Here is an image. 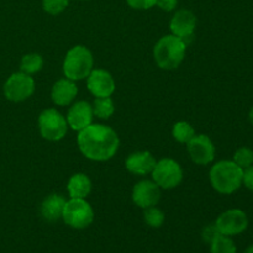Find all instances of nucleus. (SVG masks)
<instances>
[{"mask_svg": "<svg viewBox=\"0 0 253 253\" xmlns=\"http://www.w3.org/2000/svg\"><path fill=\"white\" fill-rule=\"evenodd\" d=\"M114 111H115V106H114L110 96L109 98H96L95 101H94L93 113L98 118L106 120V119L113 115Z\"/></svg>", "mask_w": 253, "mask_h": 253, "instance_id": "4be33fe9", "label": "nucleus"}, {"mask_svg": "<svg viewBox=\"0 0 253 253\" xmlns=\"http://www.w3.org/2000/svg\"><path fill=\"white\" fill-rule=\"evenodd\" d=\"M62 219L72 229L83 230L94 221V210L85 199L71 198L64 205Z\"/></svg>", "mask_w": 253, "mask_h": 253, "instance_id": "39448f33", "label": "nucleus"}, {"mask_svg": "<svg viewBox=\"0 0 253 253\" xmlns=\"http://www.w3.org/2000/svg\"><path fill=\"white\" fill-rule=\"evenodd\" d=\"M79 151L86 158L96 162H104L118 152L119 136L115 131L103 124H90L79 131L77 136Z\"/></svg>", "mask_w": 253, "mask_h": 253, "instance_id": "f257e3e1", "label": "nucleus"}, {"mask_svg": "<svg viewBox=\"0 0 253 253\" xmlns=\"http://www.w3.org/2000/svg\"><path fill=\"white\" fill-rule=\"evenodd\" d=\"M127 5L136 10H148L156 6L157 0H126Z\"/></svg>", "mask_w": 253, "mask_h": 253, "instance_id": "a878e982", "label": "nucleus"}, {"mask_svg": "<svg viewBox=\"0 0 253 253\" xmlns=\"http://www.w3.org/2000/svg\"><path fill=\"white\" fill-rule=\"evenodd\" d=\"M209 245L210 253H237L234 240L226 235L219 234Z\"/></svg>", "mask_w": 253, "mask_h": 253, "instance_id": "6ab92c4d", "label": "nucleus"}, {"mask_svg": "<svg viewBox=\"0 0 253 253\" xmlns=\"http://www.w3.org/2000/svg\"><path fill=\"white\" fill-rule=\"evenodd\" d=\"M165 219L166 217L162 210H160L156 207L147 208L143 211V220H145V222L148 226L153 227V229H158V227L162 226Z\"/></svg>", "mask_w": 253, "mask_h": 253, "instance_id": "5701e85b", "label": "nucleus"}, {"mask_svg": "<svg viewBox=\"0 0 253 253\" xmlns=\"http://www.w3.org/2000/svg\"><path fill=\"white\" fill-rule=\"evenodd\" d=\"M234 162L242 169L253 165V151L249 147H241L235 152Z\"/></svg>", "mask_w": 253, "mask_h": 253, "instance_id": "b1692460", "label": "nucleus"}, {"mask_svg": "<svg viewBox=\"0 0 253 253\" xmlns=\"http://www.w3.org/2000/svg\"><path fill=\"white\" fill-rule=\"evenodd\" d=\"M77 94H78V88L76 83L68 78H62L57 81L52 86L51 91L52 100L56 105L59 106L69 105L74 100Z\"/></svg>", "mask_w": 253, "mask_h": 253, "instance_id": "dca6fc26", "label": "nucleus"}, {"mask_svg": "<svg viewBox=\"0 0 253 253\" xmlns=\"http://www.w3.org/2000/svg\"><path fill=\"white\" fill-rule=\"evenodd\" d=\"M35 91V81L30 74L24 72H16L12 73L7 78L4 85V94L7 100L20 103L34 94Z\"/></svg>", "mask_w": 253, "mask_h": 253, "instance_id": "6e6552de", "label": "nucleus"}, {"mask_svg": "<svg viewBox=\"0 0 253 253\" xmlns=\"http://www.w3.org/2000/svg\"><path fill=\"white\" fill-rule=\"evenodd\" d=\"M67 200L59 194H51L42 202L41 215L46 221L54 222L62 219L64 205Z\"/></svg>", "mask_w": 253, "mask_h": 253, "instance_id": "f3484780", "label": "nucleus"}, {"mask_svg": "<svg viewBox=\"0 0 253 253\" xmlns=\"http://www.w3.org/2000/svg\"><path fill=\"white\" fill-rule=\"evenodd\" d=\"M93 106L88 101H77L69 108L67 114V124L73 131H82L93 121Z\"/></svg>", "mask_w": 253, "mask_h": 253, "instance_id": "4468645a", "label": "nucleus"}, {"mask_svg": "<svg viewBox=\"0 0 253 253\" xmlns=\"http://www.w3.org/2000/svg\"><path fill=\"white\" fill-rule=\"evenodd\" d=\"M244 253H253V245H251V246L247 247V249L245 250Z\"/></svg>", "mask_w": 253, "mask_h": 253, "instance_id": "7c9ffc66", "label": "nucleus"}, {"mask_svg": "<svg viewBox=\"0 0 253 253\" xmlns=\"http://www.w3.org/2000/svg\"><path fill=\"white\" fill-rule=\"evenodd\" d=\"M156 166V160L148 151L133 152L126 158L125 167L128 172L137 175H146L152 173Z\"/></svg>", "mask_w": 253, "mask_h": 253, "instance_id": "2eb2a0df", "label": "nucleus"}, {"mask_svg": "<svg viewBox=\"0 0 253 253\" xmlns=\"http://www.w3.org/2000/svg\"><path fill=\"white\" fill-rule=\"evenodd\" d=\"M39 130L47 141H59L66 136L68 130L67 119L56 109H46L39 116Z\"/></svg>", "mask_w": 253, "mask_h": 253, "instance_id": "423d86ee", "label": "nucleus"}, {"mask_svg": "<svg viewBox=\"0 0 253 253\" xmlns=\"http://www.w3.org/2000/svg\"><path fill=\"white\" fill-rule=\"evenodd\" d=\"M69 197L77 198V199H85L91 192V180L90 178L83 173H77L72 175L68 180Z\"/></svg>", "mask_w": 253, "mask_h": 253, "instance_id": "a211bd4d", "label": "nucleus"}, {"mask_svg": "<svg viewBox=\"0 0 253 253\" xmlns=\"http://www.w3.org/2000/svg\"><path fill=\"white\" fill-rule=\"evenodd\" d=\"M69 0H42V6L46 12L51 15H58L67 9Z\"/></svg>", "mask_w": 253, "mask_h": 253, "instance_id": "393cba45", "label": "nucleus"}, {"mask_svg": "<svg viewBox=\"0 0 253 253\" xmlns=\"http://www.w3.org/2000/svg\"><path fill=\"white\" fill-rule=\"evenodd\" d=\"M169 27L173 35L182 39L185 44H188V42L193 39L197 27V17L189 10H179L170 20Z\"/></svg>", "mask_w": 253, "mask_h": 253, "instance_id": "f8f14e48", "label": "nucleus"}, {"mask_svg": "<svg viewBox=\"0 0 253 253\" xmlns=\"http://www.w3.org/2000/svg\"><path fill=\"white\" fill-rule=\"evenodd\" d=\"M244 169L234 161H220L215 163L209 173L210 183L216 192L232 194L242 185Z\"/></svg>", "mask_w": 253, "mask_h": 253, "instance_id": "7ed1b4c3", "label": "nucleus"}, {"mask_svg": "<svg viewBox=\"0 0 253 253\" xmlns=\"http://www.w3.org/2000/svg\"><path fill=\"white\" fill-rule=\"evenodd\" d=\"M219 234H220V232L217 231L215 224H212V225H208V226H205L204 229H203L202 237H203V240H204L205 242L210 244V242H211L212 240H214L215 237H216Z\"/></svg>", "mask_w": 253, "mask_h": 253, "instance_id": "bb28decb", "label": "nucleus"}, {"mask_svg": "<svg viewBox=\"0 0 253 253\" xmlns=\"http://www.w3.org/2000/svg\"><path fill=\"white\" fill-rule=\"evenodd\" d=\"M152 179L162 189H173L183 180V169L177 161L172 158H162L156 162L152 170Z\"/></svg>", "mask_w": 253, "mask_h": 253, "instance_id": "0eeeda50", "label": "nucleus"}, {"mask_svg": "<svg viewBox=\"0 0 253 253\" xmlns=\"http://www.w3.org/2000/svg\"><path fill=\"white\" fill-rule=\"evenodd\" d=\"M86 79V86L95 98H109L115 91V81L105 69H93Z\"/></svg>", "mask_w": 253, "mask_h": 253, "instance_id": "9b49d317", "label": "nucleus"}, {"mask_svg": "<svg viewBox=\"0 0 253 253\" xmlns=\"http://www.w3.org/2000/svg\"><path fill=\"white\" fill-rule=\"evenodd\" d=\"M43 67V58L37 53H29L22 57L21 63H20V69L26 74H34L41 71Z\"/></svg>", "mask_w": 253, "mask_h": 253, "instance_id": "aec40b11", "label": "nucleus"}, {"mask_svg": "<svg viewBox=\"0 0 253 253\" xmlns=\"http://www.w3.org/2000/svg\"><path fill=\"white\" fill-rule=\"evenodd\" d=\"M242 184H245V187H246L247 189L252 190L253 192V165L244 169V175H242Z\"/></svg>", "mask_w": 253, "mask_h": 253, "instance_id": "cd10ccee", "label": "nucleus"}, {"mask_svg": "<svg viewBox=\"0 0 253 253\" xmlns=\"http://www.w3.org/2000/svg\"><path fill=\"white\" fill-rule=\"evenodd\" d=\"M156 5H157L161 10H163V11L169 12L173 11V10L177 7L178 0H157Z\"/></svg>", "mask_w": 253, "mask_h": 253, "instance_id": "c85d7f7f", "label": "nucleus"}, {"mask_svg": "<svg viewBox=\"0 0 253 253\" xmlns=\"http://www.w3.org/2000/svg\"><path fill=\"white\" fill-rule=\"evenodd\" d=\"M249 120H250V123L252 124V126H253V108L251 109V110H250V114H249Z\"/></svg>", "mask_w": 253, "mask_h": 253, "instance_id": "c756f323", "label": "nucleus"}, {"mask_svg": "<svg viewBox=\"0 0 253 253\" xmlns=\"http://www.w3.org/2000/svg\"><path fill=\"white\" fill-rule=\"evenodd\" d=\"M94 58L91 52L84 46H76L69 49L63 61V73L71 81L88 78L93 71Z\"/></svg>", "mask_w": 253, "mask_h": 253, "instance_id": "20e7f679", "label": "nucleus"}, {"mask_svg": "<svg viewBox=\"0 0 253 253\" xmlns=\"http://www.w3.org/2000/svg\"><path fill=\"white\" fill-rule=\"evenodd\" d=\"M187 145L190 158L197 165L205 166L214 161L215 146L208 136L195 135Z\"/></svg>", "mask_w": 253, "mask_h": 253, "instance_id": "9d476101", "label": "nucleus"}, {"mask_svg": "<svg viewBox=\"0 0 253 253\" xmlns=\"http://www.w3.org/2000/svg\"><path fill=\"white\" fill-rule=\"evenodd\" d=\"M172 135L178 142L188 143L195 136V131L193 126L187 121H178L173 126Z\"/></svg>", "mask_w": 253, "mask_h": 253, "instance_id": "412c9836", "label": "nucleus"}, {"mask_svg": "<svg viewBox=\"0 0 253 253\" xmlns=\"http://www.w3.org/2000/svg\"><path fill=\"white\" fill-rule=\"evenodd\" d=\"M187 44L175 35L161 37L153 48V57L160 68L172 71L178 68L185 57Z\"/></svg>", "mask_w": 253, "mask_h": 253, "instance_id": "f03ea898", "label": "nucleus"}, {"mask_svg": "<svg viewBox=\"0 0 253 253\" xmlns=\"http://www.w3.org/2000/svg\"><path fill=\"white\" fill-rule=\"evenodd\" d=\"M217 231L226 236H236L246 231L249 227V217L240 209H230L222 212L215 221Z\"/></svg>", "mask_w": 253, "mask_h": 253, "instance_id": "1a4fd4ad", "label": "nucleus"}, {"mask_svg": "<svg viewBox=\"0 0 253 253\" xmlns=\"http://www.w3.org/2000/svg\"><path fill=\"white\" fill-rule=\"evenodd\" d=\"M161 199V188L153 180H141L133 187L132 200L142 209L156 207Z\"/></svg>", "mask_w": 253, "mask_h": 253, "instance_id": "ddd939ff", "label": "nucleus"}]
</instances>
